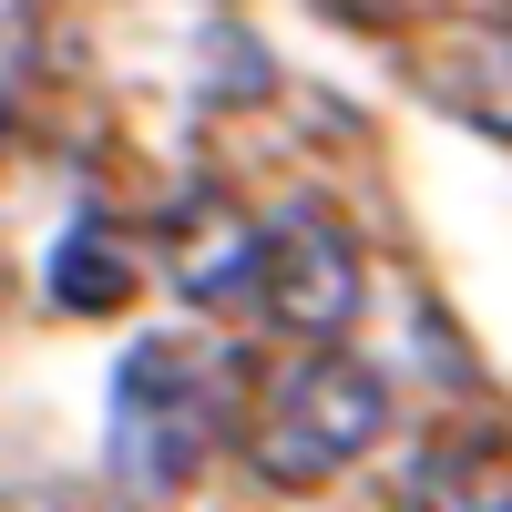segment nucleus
Returning a JSON list of instances; mask_svg holds the SVG:
<instances>
[{"instance_id": "0eeeda50", "label": "nucleus", "mask_w": 512, "mask_h": 512, "mask_svg": "<svg viewBox=\"0 0 512 512\" xmlns=\"http://www.w3.org/2000/svg\"><path fill=\"white\" fill-rule=\"evenodd\" d=\"M21 41H31V0H0V113H11V82H21Z\"/></svg>"}, {"instance_id": "f257e3e1", "label": "nucleus", "mask_w": 512, "mask_h": 512, "mask_svg": "<svg viewBox=\"0 0 512 512\" xmlns=\"http://www.w3.org/2000/svg\"><path fill=\"white\" fill-rule=\"evenodd\" d=\"M226 431V359L205 338H134L113 369V472L123 492H185Z\"/></svg>"}, {"instance_id": "1a4fd4ad", "label": "nucleus", "mask_w": 512, "mask_h": 512, "mask_svg": "<svg viewBox=\"0 0 512 512\" xmlns=\"http://www.w3.org/2000/svg\"><path fill=\"white\" fill-rule=\"evenodd\" d=\"M338 11H359V21H390V11H400V0H338Z\"/></svg>"}, {"instance_id": "423d86ee", "label": "nucleus", "mask_w": 512, "mask_h": 512, "mask_svg": "<svg viewBox=\"0 0 512 512\" xmlns=\"http://www.w3.org/2000/svg\"><path fill=\"white\" fill-rule=\"evenodd\" d=\"M123 277H134V267H123V256H103L93 236L62 246V297H72V308H103V297H123Z\"/></svg>"}, {"instance_id": "39448f33", "label": "nucleus", "mask_w": 512, "mask_h": 512, "mask_svg": "<svg viewBox=\"0 0 512 512\" xmlns=\"http://www.w3.org/2000/svg\"><path fill=\"white\" fill-rule=\"evenodd\" d=\"M400 512H512V461L482 431H441L410 451L400 472Z\"/></svg>"}, {"instance_id": "f03ea898", "label": "nucleus", "mask_w": 512, "mask_h": 512, "mask_svg": "<svg viewBox=\"0 0 512 512\" xmlns=\"http://www.w3.org/2000/svg\"><path fill=\"white\" fill-rule=\"evenodd\" d=\"M390 431V379H379L359 349H308L267 379V400L246 420V461L287 492H308L328 472H349L359 451H379Z\"/></svg>"}, {"instance_id": "6e6552de", "label": "nucleus", "mask_w": 512, "mask_h": 512, "mask_svg": "<svg viewBox=\"0 0 512 512\" xmlns=\"http://www.w3.org/2000/svg\"><path fill=\"white\" fill-rule=\"evenodd\" d=\"M0 512H72V492H0Z\"/></svg>"}, {"instance_id": "7ed1b4c3", "label": "nucleus", "mask_w": 512, "mask_h": 512, "mask_svg": "<svg viewBox=\"0 0 512 512\" xmlns=\"http://www.w3.org/2000/svg\"><path fill=\"white\" fill-rule=\"evenodd\" d=\"M359 297H369L359 236L338 226L318 195H297V205H277V216L256 226V308H267L287 338L338 349V328L359 318Z\"/></svg>"}, {"instance_id": "20e7f679", "label": "nucleus", "mask_w": 512, "mask_h": 512, "mask_svg": "<svg viewBox=\"0 0 512 512\" xmlns=\"http://www.w3.org/2000/svg\"><path fill=\"white\" fill-rule=\"evenodd\" d=\"M420 93H431L451 123L512 144V31L502 21H451L431 52H420Z\"/></svg>"}]
</instances>
